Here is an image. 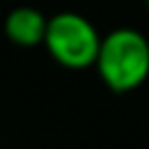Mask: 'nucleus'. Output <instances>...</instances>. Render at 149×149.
Masks as SVG:
<instances>
[{"label":"nucleus","mask_w":149,"mask_h":149,"mask_svg":"<svg viewBox=\"0 0 149 149\" xmlns=\"http://www.w3.org/2000/svg\"><path fill=\"white\" fill-rule=\"evenodd\" d=\"M93 68L109 91L130 93L149 79V40L135 28H114L102 35Z\"/></svg>","instance_id":"nucleus-1"},{"label":"nucleus","mask_w":149,"mask_h":149,"mask_svg":"<svg viewBox=\"0 0 149 149\" xmlns=\"http://www.w3.org/2000/svg\"><path fill=\"white\" fill-rule=\"evenodd\" d=\"M98 28L77 12H58L49 16L44 47L49 56L65 70H86L95 65L100 51Z\"/></svg>","instance_id":"nucleus-2"},{"label":"nucleus","mask_w":149,"mask_h":149,"mask_svg":"<svg viewBox=\"0 0 149 149\" xmlns=\"http://www.w3.org/2000/svg\"><path fill=\"white\" fill-rule=\"evenodd\" d=\"M47 23H49V19L37 7L21 5V7H14L5 16L2 33L12 44H16L21 49H33L37 44H44Z\"/></svg>","instance_id":"nucleus-3"}]
</instances>
